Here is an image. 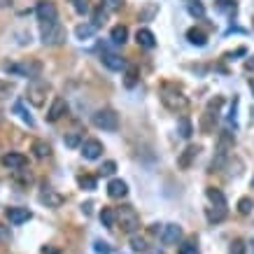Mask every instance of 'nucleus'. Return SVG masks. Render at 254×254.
Wrapping results in <instances>:
<instances>
[{"label":"nucleus","mask_w":254,"mask_h":254,"mask_svg":"<svg viewBox=\"0 0 254 254\" xmlns=\"http://www.w3.org/2000/svg\"><path fill=\"white\" fill-rule=\"evenodd\" d=\"M161 100H163V105L168 107V110H173V112H182V110H187V105H189V100H187V96L182 94L177 86H163V94H161Z\"/></svg>","instance_id":"nucleus-1"},{"label":"nucleus","mask_w":254,"mask_h":254,"mask_svg":"<svg viewBox=\"0 0 254 254\" xmlns=\"http://www.w3.org/2000/svg\"><path fill=\"white\" fill-rule=\"evenodd\" d=\"M40 38L44 44H63L65 42V28L56 21H47L40 23Z\"/></svg>","instance_id":"nucleus-2"},{"label":"nucleus","mask_w":254,"mask_h":254,"mask_svg":"<svg viewBox=\"0 0 254 254\" xmlns=\"http://www.w3.org/2000/svg\"><path fill=\"white\" fill-rule=\"evenodd\" d=\"M117 222H119V226H121V231L131 233V235L140 229V217L131 205H124V208L117 210Z\"/></svg>","instance_id":"nucleus-3"},{"label":"nucleus","mask_w":254,"mask_h":254,"mask_svg":"<svg viewBox=\"0 0 254 254\" xmlns=\"http://www.w3.org/2000/svg\"><path fill=\"white\" fill-rule=\"evenodd\" d=\"M94 124L98 128H103V131H117L119 128V115L110 107H103L94 115Z\"/></svg>","instance_id":"nucleus-4"},{"label":"nucleus","mask_w":254,"mask_h":254,"mask_svg":"<svg viewBox=\"0 0 254 254\" xmlns=\"http://www.w3.org/2000/svg\"><path fill=\"white\" fill-rule=\"evenodd\" d=\"M47 94H49V84H47V82H33V84L28 86V94L26 96H28V100H31L35 107H42Z\"/></svg>","instance_id":"nucleus-5"},{"label":"nucleus","mask_w":254,"mask_h":254,"mask_svg":"<svg viewBox=\"0 0 254 254\" xmlns=\"http://www.w3.org/2000/svg\"><path fill=\"white\" fill-rule=\"evenodd\" d=\"M35 14H38V19H40V23L56 21V19H59V12H56V5H54L52 0H40V2H38V7H35Z\"/></svg>","instance_id":"nucleus-6"},{"label":"nucleus","mask_w":254,"mask_h":254,"mask_svg":"<svg viewBox=\"0 0 254 254\" xmlns=\"http://www.w3.org/2000/svg\"><path fill=\"white\" fill-rule=\"evenodd\" d=\"M7 73H14V75H23V77H35L40 73V63H7L5 65Z\"/></svg>","instance_id":"nucleus-7"},{"label":"nucleus","mask_w":254,"mask_h":254,"mask_svg":"<svg viewBox=\"0 0 254 254\" xmlns=\"http://www.w3.org/2000/svg\"><path fill=\"white\" fill-rule=\"evenodd\" d=\"M100 154H103V142H100V140L91 138V140H84V142H82V156H84V159L96 161Z\"/></svg>","instance_id":"nucleus-8"},{"label":"nucleus","mask_w":254,"mask_h":254,"mask_svg":"<svg viewBox=\"0 0 254 254\" xmlns=\"http://www.w3.org/2000/svg\"><path fill=\"white\" fill-rule=\"evenodd\" d=\"M26 163H28V159L23 156L21 152H10V154L2 156V166L10 170H21V168H26Z\"/></svg>","instance_id":"nucleus-9"},{"label":"nucleus","mask_w":254,"mask_h":254,"mask_svg":"<svg viewBox=\"0 0 254 254\" xmlns=\"http://www.w3.org/2000/svg\"><path fill=\"white\" fill-rule=\"evenodd\" d=\"M65 112H68V103H65V98L56 96V98H54V103H52V107H49V115H47V119H49V121H59Z\"/></svg>","instance_id":"nucleus-10"},{"label":"nucleus","mask_w":254,"mask_h":254,"mask_svg":"<svg viewBox=\"0 0 254 254\" xmlns=\"http://www.w3.org/2000/svg\"><path fill=\"white\" fill-rule=\"evenodd\" d=\"M31 217H33V212L28 210V208H10V210H7V219H10V224H14V226L28 222Z\"/></svg>","instance_id":"nucleus-11"},{"label":"nucleus","mask_w":254,"mask_h":254,"mask_svg":"<svg viewBox=\"0 0 254 254\" xmlns=\"http://www.w3.org/2000/svg\"><path fill=\"white\" fill-rule=\"evenodd\" d=\"M103 65L110 68V70H126L128 68L126 61L119 54H112V52H103Z\"/></svg>","instance_id":"nucleus-12"},{"label":"nucleus","mask_w":254,"mask_h":254,"mask_svg":"<svg viewBox=\"0 0 254 254\" xmlns=\"http://www.w3.org/2000/svg\"><path fill=\"white\" fill-rule=\"evenodd\" d=\"M182 238V229L177 224H166V229L161 233V240L166 245H177V240Z\"/></svg>","instance_id":"nucleus-13"},{"label":"nucleus","mask_w":254,"mask_h":254,"mask_svg":"<svg viewBox=\"0 0 254 254\" xmlns=\"http://www.w3.org/2000/svg\"><path fill=\"white\" fill-rule=\"evenodd\" d=\"M40 201L47 203V208H59V205L63 203V196H61V194H56L52 187H44L42 194H40Z\"/></svg>","instance_id":"nucleus-14"},{"label":"nucleus","mask_w":254,"mask_h":254,"mask_svg":"<svg viewBox=\"0 0 254 254\" xmlns=\"http://www.w3.org/2000/svg\"><path fill=\"white\" fill-rule=\"evenodd\" d=\"M128 194V187L124 180H110V184H107V196L110 198H124Z\"/></svg>","instance_id":"nucleus-15"},{"label":"nucleus","mask_w":254,"mask_h":254,"mask_svg":"<svg viewBox=\"0 0 254 254\" xmlns=\"http://www.w3.org/2000/svg\"><path fill=\"white\" fill-rule=\"evenodd\" d=\"M136 40H138V44L145 47V49H154V47H156V38H154V33L149 31V28H140L138 35H136Z\"/></svg>","instance_id":"nucleus-16"},{"label":"nucleus","mask_w":254,"mask_h":254,"mask_svg":"<svg viewBox=\"0 0 254 254\" xmlns=\"http://www.w3.org/2000/svg\"><path fill=\"white\" fill-rule=\"evenodd\" d=\"M187 40H189L191 44H196V47H205V42H208L205 33L198 31V28H189V31H187Z\"/></svg>","instance_id":"nucleus-17"},{"label":"nucleus","mask_w":254,"mask_h":254,"mask_svg":"<svg viewBox=\"0 0 254 254\" xmlns=\"http://www.w3.org/2000/svg\"><path fill=\"white\" fill-rule=\"evenodd\" d=\"M96 33V26L94 23H79L77 28H75V35H77V40H89V38H94Z\"/></svg>","instance_id":"nucleus-18"},{"label":"nucleus","mask_w":254,"mask_h":254,"mask_svg":"<svg viewBox=\"0 0 254 254\" xmlns=\"http://www.w3.org/2000/svg\"><path fill=\"white\" fill-rule=\"evenodd\" d=\"M100 222H103V226H107V229L117 226V210L115 208H103V212H100Z\"/></svg>","instance_id":"nucleus-19"},{"label":"nucleus","mask_w":254,"mask_h":254,"mask_svg":"<svg viewBox=\"0 0 254 254\" xmlns=\"http://www.w3.org/2000/svg\"><path fill=\"white\" fill-rule=\"evenodd\" d=\"M208 194V198H210L212 205H217V208H226V198H224V194L219 189H215V187H210V189L205 191Z\"/></svg>","instance_id":"nucleus-20"},{"label":"nucleus","mask_w":254,"mask_h":254,"mask_svg":"<svg viewBox=\"0 0 254 254\" xmlns=\"http://www.w3.org/2000/svg\"><path fill=\"white\" fill-rule=\"evenodd\" d=\"M33 154H35L38 159H44V156L52 154V147H49L44 140H35V142H33Z\"/></svg>","instance_id":"nucleus-21"},{"label":"nucleus","mask_w":254,"mask_h":254,"mask_svg":"<svg viewBox=\"0 0 254 254\" xmlns=\"http://www.w3.org/2000/svg\"><path fill=\"white\" fill-rule=\"evenodd\" d=\"M110 38H112V42L115 44H124L128 38V28L126 26H115L112 28V33H110Z\"/></svg>","instance_id":"nucleus-22"},{"label":"nucleus","mask_w":254,"mask_h":254,"mask_svg":"<svg viewBox=\"0 0 254 254\" xmlns=\"http://www.w3.org/2000/svg\"><path fill=\"white\" fill-rule=\"evenodd\" d=\"M124 84H126V89H133V86L138 84V68L128 65V68H126V77H124Z\"/></svg>","instance_id":"nucleus-23"},{"label":"nucleus","mask_w":254,"mask_h":254,"mask_svg":"<svg viewBox=\"0 0 254 254\" xmlns=\"http://www.w3.org/2000/svg\"><path fill=\"white\" fill-rule=\"evenodd\" d=\"M196 154H198V147H187V149H184V154L180 156V166H182V168H189L191 159H194Z\"/></svg>","instance_id":"nucleus-24"},{"label":"nucleus","mask_w":254,"mask_h":254,"mask_svg":"<svg viewBox=\"0 0 254 254\" xmlns=\"http://www.w3.org/2000/svg\"><path fill=\"white\" fill-rule=\"evenodd\" d=\"M177 128H180V136L182 138H189L191 133H194V128H191V121L187 117H182L180 121H177Z\"/></svg>","instance_id":"nucleus-25"},{"label":"nucleus","mask_w":254,"mask_h":254,"mask_svg":"<svg viewBox=\"0 0 254 254\" xmlns=\"http://www.w3.org/2000/svg\"><path fill=\"white\" fill-rule=\"evenodd\" d=\"M14 112H17L19 117H21V119L26 121V124H28V126H35V121H33V117L28 115V112H26V107H23V103H17V105H14Z\"/></svg>","instance_id":"nucleus-26"},{"label":"nucleus","mask_w":254,"mask_h":254,"mask_svg":"<svg viewBox=\"0 0 254 254\" xmlns=\"http://www.w3.org/2000/svg\"><path fill=\"white\" fill-rule=\"evenodd\" d=\"M131 247H133L136 252H145L149 245H147V240H145L142 235H133V238H131Z\"/></svg>","instance_id":"nucleus-27"},{"label":"nucleus","mask_w":254,"mask_h":254,"mask_svg":"<svg viewBox=\"0 0 254 254\" xmlns=\"http://www.w3.org/2000/svg\"><path fill=\"white\" fill-rule=\"evenodd\" d=\"M189 14L191 17H196V19H203V17H205V7H203L201 2L194 0V2H189Z\"/></svg>","instance_id":"nucleus-28"},{"label":"nucleus","mask_w":254,"mask_h":254,"mask_svg":"<svg viewBox=\"0 0 254 254\" xmlns=\"http://www.w3.org/2000/svg\"><path fill=\"white\" fill-rule=\"evenodd\" d=\"M70 2H73L75 12H79V14H86L91 10V0H70Z\"/></svg>","instance_id":"nucleus-29"},{"label":"nucleus","mask_w":254,"mask_h":254,"mask_svg":"<svg viewBox=\"0 0 254 254\" xmlns=\"http://www.w3.org/2000/svg\"><path fill=\"white\" fill-rule=\"evenodd\" d=\"M252 208H254L252 198H240V201H238V212H240V215H250Z\"/></svg>","instance_id":"nucleus-30"},{"label":"nucleus","mask_w":254,"mask_h":254,"mask_svg":"<svg viewBox=\"0 0 254 254\" xmlns=\"http://www.w3.org/2000/svg\"><path fill=\"white\" fill-rule=\"evenodd\" d=\"M226 217V208H217V210H208V219L210 222H222Z\"/></svg>","instance_id":"nucleus-31"},{"label":"nucleus","mask_w":254,"mask_h":254,"mask_svg":"<svg viewBox=\"0 0 254 254\" xmlns=\"http://www.w3.org/2000/svg\"><path fill=\"white\" fill-rule=\"evenodd\" d=\"M12 91H14V86L10 82H5V79H0V100H5V98H10Z\"/></svg>","instance_id":"nucleus-32"},{"label":"nucleus","mask_w":254,"mask_h":254,"mask_svg":"<svg viewBox=\"0 0 254 254\" xmlns=\"http://www.w3.org/2000/svg\"><path fill=\"white\" fill-rule=\"evenodd\" d=\"M115 170H117V163H115V161H105V163L100 166V175L110 177V175H115Z\"/></svg>","instance_id":"nucleus-33"},{"label":"nucleus","mask_w":254,"mask_h":254,"mask_svg":"<svg viewBox=\"0 0 254 254\" xmlns=\"http://www.w3.org/2000/svg\"><path fill=\"white\" fill-rule=\"evenodd\" d=\"M79 187L86 191H94L96 189V177H79Z\"/></svg>","instance_id":"nucleus-34"},{"label":"nucleus","mask_w":254,"mask_h":254,"mask_svg":"<svg viewBox=\"0 0 254 254\" xmlns=\"http://www.w3.org/2000/svg\"><path fill=\"white\" fill-rule=\"evenodd\" d=\"M180 254H201V252H198L196 243H184L180 245Z\"/></svg>","instance_id":"nucleus-35"},{"label":"nucleus","mask_w":254,"mask_h":254,"mask_svg":"<svg viewBox=\"0 0 254 254\" xmlns=\"http://www.w3.org/2000/svg\"><path fill=\"white\" fill-rule=\"evenodd\" d=\"M222 12H229V14H233L235 12V2H231V0H219V5H217Z\"/></svg>","instance_id":"nucleus-36"},{"label":"nucleus","mask_w":254,"mask_h":254,"mask_svg":"<svg viewBox=\"0 0 254 254\" xmlns=\"http://www.w3.org/2000/svg\"><path fill=\"white\" fill-rule=\"evenodd\" d=\"M94 250H96V252H98V254H110V252H112V247H110V245H107V243H103V240H96Z\"/></svg>","instance_id":"nucleus-37"},{"label":"nucleus","mask_w":254,"mask_h":254,"mask_svg":"<svg viewBox=\"0 0 254 254\" xmlns=\"http://www.w3.org/2000/svg\"><path fill=\"white\" fill-rule=\"evenodd\" d=\"M79 142H82V140H79V133H68V136H65V145H68V147H77Z\"/></svg>","instance_id":"nucleus-38"},{"label":"nucleus","mask_w":254,"mask_h":254,"mask_svg":"<svg viewBox=\"0 0 254 254\" xmlns=\"http://www.w3.org/2000/svg\"><path fill=\"white\" fill-rule=\"evenodd\" d=\"M103 23H105V12H103V10H96L94 12V26L98 28V26H103Z\"/></svg>","instance_id":"nucleus-39"},{"label":"nucleus","mask_w":254,"mask_h":254,"mask_svg":"<svg viewBox=\"0 0 254 254\" xmlns=\"http://www.w3.org/2000/svg\"><path fill=\"white\" fill-rule=\"evenodd\" d=\"M231 254H245V243L243 240H233L231 243Z\"/></svg>","instance_id":"nucleus-40"},{"label":"nucleus","mask_w":254,"mask_h":254,"mask_svg":"<svg viewBox=\"0 0 254 254\" xmlns=\"http://www.w3.org/2000/svg\"><path fill=\"white\" fill-rule=\"evenodd\" d=\"M103 5H105L107 10H119L124 5V0H103Z\"/></svg>","instance_id":"nucleus-41"},{"label":"nucleus","mask_w":254,"mask_h":254,"mask_svg":"<svg viewBox=\"0 0 254 254\" xmlns=\"http://www.w3.org/2000/svg\"><path fill=\"white\" fill-rule=\"evenodd\" d=\"M10 226H2V224H0V240H2V243H5V240H10Z\"/></svg>","instance_id":"nucleus-42"},{"label":"nucleus","mask_w":254,"mask_h":254,"mask_svg":"<svg viewBox=\"0 0 254 254\" xmlns=\"http://www.w3.org/2000/svg\"><path fill=\"white\" fill-rule=\"evenodd\" d=\"M250 89H252V96H254V77H252V82H250Z\"/></svg>","instance_id":"nucleus-43"},{"label":"nucleus","mask_w":254,"mask_h":254,"mask_svg":"<svg viewBox=\"0 0 254 254\" xmlns=\"http://www.w3.org/2000/svg\"><path fill=\"white\" fill-rule=\"evenodd\" d=\"M7 2H10V0H0V5H7Z\"/></svg>","instance_id":"nucleus-44"},{"label":"nucleus","mask_w":254,"mask_h":254,"mask_svg":"<svg viewBox=\"0 0 254 254\" xmlns=\"http://www.w3.org/2000/svg\"><path fill=\"white\" fill-rule=\"evenodd\" d=\"M191 2H194V0H191Z\"/></svg>","instance_id":"nucleus-45"}]
</instances>
